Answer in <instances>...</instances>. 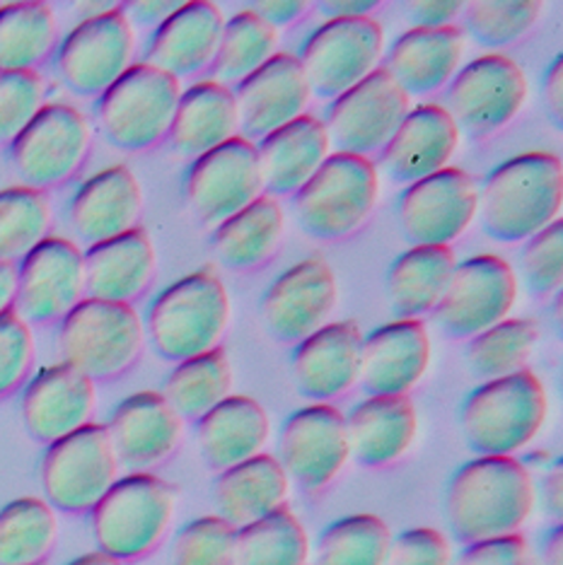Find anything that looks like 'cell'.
Returning <instances> with one entry per match:
<instances>
[{
    "label": "cell",
    "instance_id": "obj_1",
    "mask_svg": "<svg viewBox=\"0 0 563 565\" xmlns=\"http://www.w3.org/2000/svg\"><path fill=\"white\" fill-rule=\"evenodd\" d=\"M537 510V479L520 457H475L445 488V520L459 544L522 532Z\"/></svg>",
    "mask_w": 563,
    "mask_h": 565
},
{
    "label": "cell",
    "instance_id": "obj_2",
    "mask_svg": "<svg viewBox=\"0 0 563 565\" xmlns=\"http://www.w3.org/2000/svg\"><path fill=\"white\" fill-rule=\"evenodd\" d=\"M563 203V167L546 150L520 152L503 160L479 184L484 233L496 242H528L559 221Z\"/></svg>",
    "mask_w": 563,
    "mask_h": 565
},
{
    "label": "cell",
    "instance_id": "obj_3",
    "mask_svg": "<svg viewBox=\"0 0 563 565\" xmlns=\"http://www.w3.org/2000/svg\"><path fill=\"white\" fill-rule=\"evenodd\" d=\"M230 315L225 280L213 268H196L152 298L144 317L146 341L162 361L182 363L221 345Z\"/></svg>",
    "mask_w": 563,
    "mask_h": 565
},
{
    "label": "cell",
    "instance_id": "obj_4",
    "mask_svg": "<svg viewBox=\"0 0 563 565\" xmlns=\"http://www.w3.org/2000/svg\"><path fill=\"white\" fill-rule=\"evenodd\" d=\"M549 416L544 382L530 367L486 380L459 408V428L477 457H518Z\"/></svg>",
    "mask_w": 563,
    "mask_h": 565
},
{
    "label": "cell",
    "instance_id": "obj_5",
    "mask_svg": "<svg viewBox=\"0 0 563 565\" xmlns=\"http://www.w3.org/2000/svg\"><path fill=\"white\" fill-rule=\"evenodd\" d=\"M179 503L177 486L152 471H129L89 510L97 551L131 563L168 536Z\"/></svg>",
    "mask_w": 563,
    "mask_h": 565
},
{
    "label": "cell",
    "instance_id": "obj_6",
    "mask_svg": "<svg viewBox=\"0 0 563 565\" xmlns=\"http://www.w3.org/2000/svg\"><path fill=\"white\" fill-rule=\"evenodd\" d=\"M144 349V317L134 305L85 298L59 322L61 363L95 382L121 377L138 363Z\"/></svg>",
    "mask_w": 563,
    "mask_h": 565
},
{
    "label": "cell",
    "instance_id": "obj_7",
    "mask_svg": "<svg viewBox=\"0 0 563 565\" xmlns=\"http://www.w3.org/2000/svg\"><path fill=\"white\" fill-rule=\"evenodd\" d=\"M380 172L375 162L331 152L325 164L293 194L298 225L315 239H343L375 211Z\"/></svg>",
    "mask_w": 563,
    "mask_h": 565
},
{
    "label": "cell",
    "instance_id": "obj_8",
    "mask_svg": "<svg viewBox=\"0 0 563 565\" xmlns=\"http://www.w3.org/2000/svg\"><path fill=\"white\" fill-rule=\"evenodd\" d=\"M182 97V83L156 66L136 61L95 102V121L111 148L140 152L168 138Z\"/></svg>",
    "mask_w": 563,
    "mask_h": 565
},
{
    "label": "cell",
    "instance_id": "obj_9",
    "mask_svg": "<svg viewBox=\"0 0 563 565\" xmlns=\"http://www.w3.org/2000/svg\"><path fill=\"white\" fill-rule=\"evenodd\" d=\"M136 28L129 12L114 6L83 18L59 40L54 71L63 87L78 97H99L136 63Z\"/></svg>",
    "mask_w": 563,
    "mask_h": 565
},
{
    "label": "cell",
    "instance_id": "obj_10",
    "mask_svg": "<svg viewBox=\"0 0 563 565\" xmlns=\"http://www.w3.org/2000/svg\"><path fill=\"white\" fill-rule=\"evenodd\" d=\"M105 423H87L66 438L46 445L40 479L54 510L83 515L93 510L121 477Z\"/></svg>",
    "mask_w": 563,
    "mask_h": 565
},
{
    "label": "cell",
    "instance_id": "obj_11",
    "mask_svg": "<svg viewBox=\"0 0 563 565\" xmlns=\"http://www.w3.org/2000/svg\"><path fill=\"white\" fill-rule=\"evenodd\" d=\"M530 83L522 66L506 54H481L465 63L447 83L440 105L457 124L459 134L481 140L501 131L528 102Z\"/></svg>",
    "mask_w": 563,
    "mask_h": 565
},
{
    "label": "cell",
    "instance_id": "obj_12",
    "mask_svg": "<svg viewBox=\"0 0 563 565\" xmlns=\"http://www.w3.org/2000/svg\"><path fill=\"white\" fill-rule=\"evenodd\" d=\"M95 128L68 102H46L34 121L10 143V164L20 184L46 191L78 174L93 148Z\"/></svg>",
    "mask_w": 563,
    "mask_h": 565
},
{
    "label": "cell",
    "instance_id": "obj_13",
    "mask_svg": "<svg viewBox=\"0 0 563 565\" xmlns=\"http://www.w3.org/2000/svg\"><path fill=\"white\" fill-rule=\"evenodd\" d=\"M385 51L387 40L380 20H325L307 34L298 61L312 97L334 99L375 73Z\"/></svg>",
    "mask_w": 563,
    "mask_h": 565
},
{
    "label": "cell",
    "instance_id": "obj_14",
    "mask_svg": "<svg viewBox=\"0 0 563 565\" xmlns=\"http://www.w3.org/2000/svg\"><path fill=\"white\" fill-rule=\"evenodd\" d=\"M518 295L520 282L510 262L498 254H475L457 262L433 319L445 337L471 339L510 317Z\"/></svg>",
    "mask_w": 563,
    "mask_h": 565
},
{
    "label": "cell",
    "instance_id": "obj_15",
    "mask_svg": "<svg viewBox=\"0 0 563 565\" xmlns=\"http://www.w3.org/2000/svg\"><path fill=\"white\" fill-rule=\"evenodd\" d=\"M477 213L479 182L453 164L408 184L396 201V221L412 247H453Z\"/></svg>",
    "mask_w": 563,
    "mask_h": 565
},
{
    "label": "cell",
    "instance_id": "obj_16",
    "mask_svg": "<svg viewBox=\"0 0 563 565\" xmlns=\"http://www.w3.org/2000/svg\"><path fill=\"white\" fill-rule=\"evenodd\" d=\"M412 107V97L380 66L365 81L329 102L322 121L331 138V150L373 160L390 143Z\"/></svg>",
    "mask_w": 563,
    "mask_h": 565
},
{
    "label": "cell",
    "instance_id": "obj_17",
    "mask_svg": "<svg viewBox=\"0 0 563 565\" xmlns=\"http://www.w3.org/2000/svg\"><path fill=\"white\" fill-rule=\"evenodd\" d=\"M276 459L290 483L319 493L347 469L351 459L347 414L334 404H307L284 420Z\"/></svg>",
    "mask_w": 563,
    "mask_h": 565
},
{
    "label": "cell",
    "instance_id": "obj_18",
    "mask_svg": "<svg viewBox=\"0 0 563 565\" xmlns=\"http://www.w3.org/2000/svg\"><path fill=\"white\" fill-rule=\"evenodd\" d=\"M262 194L257 146L242 136L191 160L184 174L187 205L209 227L221 225Z\"/></svg>",
    "mask_w": 563,
    "mask_h": 565
},
{
    "label": "cell",
    "instance_id": "obj_19",
    "mask_svg": "<svg viewBox=\"0 0 563 565\" xmlns=\"http://www.w3.org/2000/svg\"><path fill=\"white\" fill-rule=\"evenodd\" d=\"M339 305V280L325 256L288 266L262 295L266 331L280 343H298L325 327Z\"/></svg>",
    "mask_w": 563,
    "mask_h": 565
},
{
    "label": "cell",
    "instance_id": "obj_20",
    "mask_svg": "<svg viewBox=\"0 0 563 565\" xmlns=\"http://www.w3.org/2000/svg\"><path fill=\"white\" fill-rule=\"evenodd\" d=\"M85 298V252L71 237L49 235L18 264L15 310L32 327L61 322Z\"/></svg>",
    "mask_w": 563,
    "mask_h": 565
},
{
    "label": "cell",
    "instance_id": "obj_21",
    "mask_svg": "<svg viewBox=\"0 0 563 565\" xmlns=\"http://www.w3.org/2000/svg\"><path fill=\"white\" fill-rule=\"evenodd\" d=\"M97 382L66 363L32 372L20 396L22 426L36 443L51 445L93 423Z\"/></svg>",
    "mask_w": 563,
    "mask_h": 565
},
{
    "label": "cell",
    "instance_id": "obj_22",
    "mask_svg": "<svg viewBox=\"0 0 563 565\" xmlns=\"http://www.w3.org/2000/svg\"><path fill=\"white\" fill-rule=\"evenodd\" d=\"M363 329L353 319L327 322L296 343L290 377L310 404H331L361 382Z\"/></svg>",
    "mask_w": 563,
    "mask_h": 565
},
{
    "label": "cell",
    "instance_id": "obj_23",
    "mask_svg": "<svg viewBox=\"0 0 563 565\" xmlns=\"http://www.w3.org/2000/svg\"><path fill=\"white\" fill-rule=\"evenodd\" d=\"M121 467L150 471L168 461L184 440V418L160 390H140L111 408L105 423Z\"/></svg>",
    "mask_w": 563,
    "mask_h": 565
},
{
    "label": "cell",
    "instance_id": "obj_24",
    "mask_svg": "<svg viewBox=\"0 0 563 565\" xmlns=\"http://www.w3.org/2000/svg\"><path fill=\"white\" fill-rule=\"evenodd\" d=\"M459 138L463 134L440 102H421L378 152L375 167L390 182L408 186L450 167Z\"/></svg>",
    "mask_w": 563,
    "mask_h": 565
},
{
    "label": "cell",
    "instance_id": "obj_25",
    "mask_svg": "<svg viewBox=\"0 0 563 565\" xmlns=\"http://www.w3.org/2000/svg\"><path fill=\"white\" fill-rule=\"evenodd\" d=\"M233 89L240 111V136L252 143L302 117L315 99L298 56L288 51H278Z\"/></svg>",
    "mask_w": 563,
    "mask_h": 565
},
{
    "label": "cell",
    "instance_id": "obj_26",
    "mask_svg": "<svg viewBox=\"0 0 563 565\" xmlns=\"http://www.w3.org/2000/svg\"><path fill=\"white\" fill-rule=\"evenodd\" d=\"M144 186L126 164L89 174L68 201V225L85 247L138 227L144 215Z\"/></svg>",
    "mask_w": 563,
    "mask_h": 565
},
{
    "label": "cell",
    "instance_id": "obj_27",
    "mask_svg": "<svg viewBox=\"0 0 563 565\" xmlns=\"http://www.w3.org/2000/svg\"><path fill=\"white\" fill-rule=\"evenodd\" d=\"M225 12L213 0H189L152 30L144 63L179 83L211 68L225 28Z\"/></svg>",
    "mask_w": 563,
    "mask_h": 565
},
{
    "label": "cell",
    "instance_id": "obj_28",
    "mask_svg": "<svg viewBox=\"0 0 563 565\" xmlns=\"http://www.w3.org/2000/svg\"><path fill=\"white\" fill-rule=\"evenodd\" d=\"M431 365V333L424 319H402L363 333L361 384L368 394H408Z\"/></svg>",
    "mask_w": 563,
    "mask_h": 565
},
{
    "label": "cell",
    "instance_id": "obj_29",
    "mask_svg": "<svg viewBox=\"0 0 563 565\" xmlns=\"http://www.w3.org/2000/svg\"><path fill=\"white\" fill-rule=\"evenodd\" d=\"M467 34L459 24L440 30H406L385 51L382 68L408 97L438 93L463 68Z\"/></svg>",
    "mask_w": 563,
    "mask_h": 565
},
{
    "label": "cell",
    "instance_id": "obj_30",
    "mask_svg": "<svg viewBox=\"0 0 563 565\" xmlns=\"http://www.w3.org/2000/svg\"><path fill=\"white\" fill-rule=\"evenodd\" d=\"M347 430L358 465L382 469L414 447L418 411L408 394H368L347 414Z\"/></svg>",
    "mask_w": 563,
    "mask_h": 565
},
{
    "label": "cell",
    "instance_id": "obj_31",
    "mask_svg": "<svg viewBox=\"0 0 563 565\" xmlns=\"http://www.w3.org/2000/svg\"><path fill=\"white\" fill-rule=\"evenodd\" d=\"M158 274V252L146 227L85 249L87 298L134 305Z\"/></svg>",
    "mask_w": 563,
    "mask_h": 565
},
{
    "label": "cell",
    "instance_id": "obj_32",
    "mask_svg": "<svg viewBox=\"0 0 563 565\" xmlns=\"http://www.w3.org/2000/svg\"><path fill=\"white\" fill-rule=\"evenodd\" d=\"M264 194L293 196L331 156V138L322 117L302 114L278 131L257 140Z\"/></svg>",
    "mask_w": 563,
    "mask_h": 565
},
{
    "label": "cell",
    "instance_id": "obj_33",
    "mask_svg": "<svg viewBox=\"0 0 563 565\" xmlns=\"http://www.w3.org/2000/svg\"><path fill=\"white\" fill-rule=\"evenodd\" d=\"M272 438V416L247 394H230L196 420V445L213 471L240 465L264 452Z\"/></svg>",
    "mask_w": 563,
    "mask_h": 565
},
{
    "label": "cell",
    "instance_id": "obj_34",
    "mask_svg": "<svg viewBox=\"0 0 563 565\" xmlns=\"http://www.w3.org/2000/svg\"><path fill=\"white\" fill-rule=\"evenodd\" d=\"M235 136H240V111L233 87L201 78L182 89L168 134L174 152L196 160Z\"/></svg>",
    "mask_w": 563,
    "mask_h": 565
},
{
    "label": "cell",
    "instance_id": "obj_35",
    "mask_svg": "<svg viewBox=\"0 0 563 565\" xmlns=\"http://www.w3.org/2000/svg\"><path fill=\"white\" fill-rule=\"evenodd\" d=\"M290 479L272 452H259L240 465L217 471L213 483L215 515L233 526H245L268 512L286 505L290 495Z\"/></svg>",
    "mask_w": 563,
    "mask_h": 565
},
{
    "label": "cell",
    "instance_id": "obj_36",
    "mask_svg": "<svg viewBox=\"0 0 563 565\" xmlns=\"http://www.w3.org/2000/svg\"><path fill=\"white\" fill-rule=\"evenodd\" d=\"M286 233V211L278 199L262 194L213 227V252L223 266L249 271L276 254Z\"/></svg>",
    "mask_w": 563,
    "mask_h": 565
},
{
    "label": "cell",
    "instance_id": "obj_37",
    "mask_svg": "<svg viewBox=\"0 0 563 565\" xmlns=\"http://www.w3.org/2000/svg\"><path fill=\"white\" fill-rule=\"evenodd\" d=\"M457 266L453 247H408L387 271V298L396 317L433 315Z\"/></svg>",
    "mask_w": 563,
    "mask_h": 565
},
{
    "label": "cell",
    "instance_id": "obj_38",
    "mask_svg": "<svg viewBox=\"0 0 563 565\" xmlns=\"http://www.w3.org/2000/svg\"><path fill=\"white\" fill-rule=\"evenodd\" d=\"M59 46L56 12L42 0L0 6V71H40Z\"/></svg>",
    "mask_w": 563,
    "mask_h": 565
},
{
    "label": "cell",
    "instance_id": "obj_39",
    "mask_svg": "<svg viewBox=\"0 0 563 565\" xmlns=\"http://www.w3.org/2000/svg\"><path fill=\"white\" fill-rule=\"evenodd\" d=\"M235 372L223 345L174 363L160 394L184 420H199L233 394Z\"/></svg>",
    "mask_w": 563,
    "mask_h": 565
},
{
    "label": "cell",
    "instance_id": "obj_40",
    "mask_svg": "<svg viewBox=\"0 0 563 565\" xmlns=\"http://www.w3.org/2000/svg\"><path fill=\"white\" fill-rule=\"evenodd\" d=\"M59 542V515L46 498L22 495L0 508V565H44Z\"/></svg>",
    "mask_w": 563,
    "mask_h": 565
},
{
    "label": "cell",
    "instance_id": "obj_41",
    "mask_svg": "<svg viewBox=\"0 0 563 565\" xmlns=\"http://www.w3.org/2000/svg\"><path fill=\"white\" fill-rule=\"evenodd\" d=\"M312 542L288 505L237 530L235 565H310Z\"/></svg>",
    "mask_w": 563,
    "mask_h": 565
},
{
    "label": "cell",
    "instance_id": "obj_42",
    "mask_svg": "<svg viewBox=\"0 0 563 565\" xmlns=\"http://www.w3.org/2000/svg\"><path fill=\"white\" fill-rule=\"evenodd\" d=\"M278 54V30L262 20L252 8L235 12L225 20V28L211 63V78L235 87L268 58Z\"/></svg>",
    "mask_w": 563,
    "mask_h": 565
},
{
    "label": "cell",
    "instance_id": "obj_43",
    "mask_svg": "<svg viewBox=\"0 0 563 565\" xmlns=\"http://www.w3.org/2000/svg\"><path fill=\"white\" fill-rule=\"evenodd\" d=\"M542 339V327L534 317H506L469 339L467 365L479 380L513 375L528 367L530 358Z\"/></svg>",
    "mask_w": 563,
    "mask_h": 565
},
{
    "label": "cell",
    "instance_id": "obj_44",
    "mask_svg": "<svg viewBox=\"0 0 563 565\" xmlns=\"http://www.w3.org/2000/svg\"><path fill=\"white\" fill-rule=\"evenodd\" d=\"M392 539V526L373 512L339 518L319 534L315 565H387Z\"/></svg>",
    "mask_w": 563,
    "mask_h": 565
},
{
    "label": "cell",
    "instance_id": "obj_45",
    "mask_svg": "<svg viewBox=\"0 0 563 565\" xmlns=\"http://www.w3.org/2000/svg\"><path fill=\"white\" fill-rule=\"evenodd\" d=\"M54 223L46 191L15 184L0 189V259L20 264Z\"/></svg>",
    "mask_w": 563,
    "mask_h": 565
},
{
    "label": "cell",
    "instance_id": "obj_46",
    "mask_svg": "<svg viewBox=\"0 0 563 565\" xmlns=\"http://www.w3.org/2000/svg\"><path fill=\"white\" fill-rule=\"evenodd\" d=\"M465 34L479 46L503 49L528 36L542 15L540 0H477L465 6Z\"/></svg>",
    "mask_w": 563,
    "mask_h": 565
},
{
    "label": "cell",
    "instance_id": "obj_47",
    "mask_svg": "<svg viewBox=\"0 0 563 565\" xmlns=\"http://www.w3.org/2000/svg\"><path fill=\"white\" fill-rule=\"evenodd\" d=\"M237 526L221 515L189 520L174 534L170 565H235Z\"/></svg>",
    "mask_w": 563,
    "mask_h": 565
},
{
    "label": "cell",
    "instance_id": "obj_48",
    "mask_svg": "<svg viewBox=\"0 0 563 565\" xmlns=\"http://www.w3.org/2000/svg\"><path fill=\"white\" fill-rule=\"evenodd\" d=\"M46 107L40 71H0V143L10 146Z\"/></svg>",
    "mask_w": 563,
    "mask_h": 565
},
{
    "label": "cell",
    "instance_id": "obj_49",
    "mask_svg": "<svg viewBox=\"0 0 563 565\" xmlns=\"http://www.w3.org/2000/svg\"><path fill=\"white\" fill-rule=\"evenodd\" d=\"M36 361L32 324L18 310L0 315V399L24 387Z\"/></svg>",
    "mask_w": 563,
    "mask_h": 565
},
{
    "label": "cell",
    "instance_id": "obj_50",
    "mask_svg": "<svg viewBox=\"0 0 563 565\" xmlns=\"http://www.w3.org/2000/svg\"><path fill=\"white\" fill-rule=\"evenodd\" d=\"M520 271L534 295L549 298L559 292L563 280V223L561 217L556 223L544 227L524 242L520 254Z\"/></svg>",
    "mask_w": 563,
    "mask_h": 565
},
{
    "label": "cell",
    "instance_id": "obj_51",
    "mask_svg": "<svg viewBox=\"0 0 563 565\" xmlns=\"http://www.w3.org/2000/svg\"><path fill=\"white\" fill-rule=\"evenodd\" d=\"M455 548L435 526H412L392 539L387 565H453Z\"/></svg>",
    "mask_w": 563,
    "mask_h": 565
},
{
    "label": "cell",
    "instance_id": "obj_52",
    "mask_svg": "<svg viewBox=\"0 0 563 565\" xmlns=\"http://www.w3.org/2000/svg\"><path fill=\"white\" fill-rule=\"evenodd\" d=\"M453 565H537V551L522 532L467 544Z\"/></svg>",
    "mask_w": 563,
    "mask_h": 565
},
{
    "label": "cell",
    "instance_id": "obj_53",
    "mask_svg": "<svg viewBox=\"0 0 563 565\" xmlns=\"http://www.w3.org/2000/svg\"><path fill=\"white\" fill-rule=\"evenodd\" d=\"M463 0H416L406 3V18L416 30H440L465 12Z\"/></svg>",
    "mask_w": 563,
    "mask_h": 565
},
{
    "label": "cell",
    "instance_id": "obj_54",
    "mask_svg": "<svg viewBox=\"0 0 563 565\" xmlns=\"http://www.w3.org/2000/svg\"><path fill=\"white\" fill-rule=\"evenodd\" d=\"M537 508H542L549 520L561 524L563 515V469L561 461L542 473V481L537 483Z\"/></svg>",
    "mask_w": 563,
    "mask_h": 565
},
{
    "label": "cell",
    "instance_id": "obj_55",
    "mask_svg": "<svg viewBox=\"0 0 563 565\" xmlns=\"http://www.w3.org/2000/svg\"><path fill=\"white\" fill-rule=\"evenodd\" d=\"M310 6L312 3H307V0H259V3L252 6V10L278 30L300 20Z\"/></svg>",
    "mask_w": 563,
    "mask_h": 565
},
{
    "label": "cell",
    "instance_id": "obj_56",
    "mask_svg": "<svg viewBox=\"0 0 563 565\" xmlns=\"http://www.w3.org/2000/svg\"><path fill=\"white\" fill-rule=\"evenodd\" d=\"M542 102L546 109V117L556 128L563 121V56H556L552 66L546 68L542 81Z\"/></svg>",
    "mask_w": 563,
    "mask_h": 565
},
{
    "label": "cell",
    "instance_id": "obj_57",
    "mask_svg": "<svg viewBox=\"0 0 563 565\" xmlns=\"http://www.w3.org/2000/svg\"><path fill=\"white\" fill-rule=\"evenodd\" d=\"M182 6L179 0H140V3H131L129 8H124L129 12V18L144 24H158L168 20L172 12Z\"/></svg>",
    "mask_w": 563,
    "mask_h": 565
},
{
    "label": "cell",
    "instance_id": "obj_58",
    "mask_svg": "<svg viewBox=\"0 0 563 565\" xmlns=\"http://www.w3.org/2000/svg\"><path fill=\"white\" fill-rule=\"evenodd\" d=\"M378 6V0H327V3H319V12L327 15V20H353L370 18Z\"/></svg>",
    "mask_w": 563,
    "mask_h": 565
},
{
    "label": "cell",
    "instance_id": "obj_59",
    "mask_svg": "<svg viewBox=\"0 0 563 565\" xmlns=\"http://www.w3.org/2000/svg\"><path fill=\"white\" fill-rule=\"evenodd\" d=\"M18 305V264L0 259V315L15 310Z\"/></svg>",
    "mask_w": 563,
    "mask_h": 565
},
{
    "label": "cell",
    "instance_id": "obj_60",
    "mask_svg": "<svg viewBox=\"0 0 563 565\" xmlns=\"http://www.w3.org/2000/svg\"><path fill=\"white\" fill-rule=\"evenodd\" d=\"M537 565H563V526L554 524V530L544 536Z\"/></svg>",
    "mask_w": 563,
    "mask_h": 565
},
{
    "label": "cell",
    "instance_id": "obj_61",
    "mask_svg": "<svg viewBox=\"0 0 563 565\" xmlns=\"http://www.w3.org/2000/svg\"><path fill=\"white\" fill-rule=\"evenodd\" d=\"M559 461V457H554V452L552 449H546V447H540V449H532V452L522 459V465L528 467L532 473L534 471H549L552 469L554 465Z\"/></svg>",
    "mask_w": 563,
    "mask_h": 565
},
{
    "label": "cell",
    "instance_id": "obj_62",
    "mask_svg": "<svg viewBox=\"0 0 563 565\" xmlns=\"http://www.w3.org/2000/svg\"><path fill=\"white\" fill-rule=\"evenodd\" d=\"M66 565H126V563H121L119 558L105 554V551H89V554H83L78 558H73Z\"/></svg>",
    "mask_w": 563,
    "mask_h": 565
}]
</instances>
